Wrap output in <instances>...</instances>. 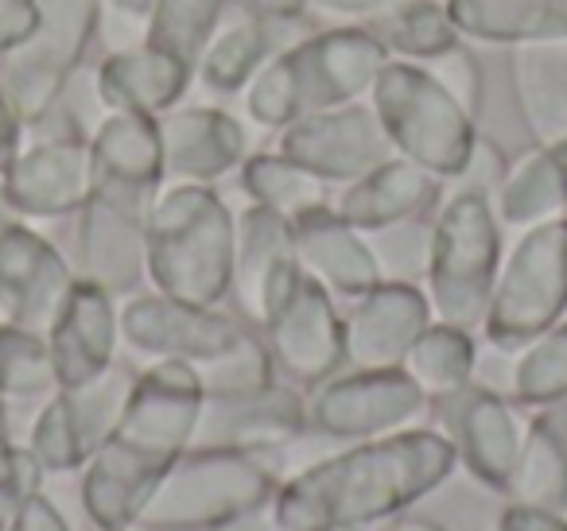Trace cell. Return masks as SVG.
I'll use <instances>...</instances> for the list:
<instances>
[{
    "instance_id": "6da1fadb",
    "label": "cell",
    "mask_w": 567,
    "mask_h": 531,
    "mask_svg": "<svg viewBox=\"0 0 567 531\" xmlns=\"http://www.w3.org/2000/svg\"><path fill=\"white\" fill-rule=\"evenodd\" d=\"M458 466L443 430L409 427L347 442V450L284 477L268 512L272 531H370L412 512Z\"/></svg>"
},
{
    "instance_id": "7a4b0ae2",
    "label": "cell",
    "mask_w": 567,
    "mask_h": 531,
    "mask_svg": "<svg viewBox=\"0 0 567 531\" xmlns=\"http://www.w3.org/2000/svg\"><path fill=\"white\" fill-rule=\"evenodd\" d=\"M203 384L183 361H152L128 392L113 435L82 466V508L97 531L136 528L159 477L190 450Z\"/></svg>"
},
{
    "instance_id": "3957f363",
    "label": "cell",
    "mask_w": 567,
    "mask_h": 531,
    "mask_svg": "<svg viewBox=\"0 0 567 531\" xmlns=\"http://www.w3.org/2000/svg\"><path fill=\"white\" fill-rule=\"evenodd\" d=\"M237 218L206 183H167L148 210V280L179 303L221 306L234 288Z\"/></svg>"
},
{
    "instance_id": "277c9868",
    "label": "cell",
    "mask_w": 567,
    "mask_h": 531,
    "mask_svg": "<svg viewBox=\"0 0 567 531\" xmlns=\"http://www.w3.org/2000/svg\"><path fill=\"white\" fill-rule=\"evenodd\" d=\"M385 63L389 51L370 28H331L308 35L252 74L245 113L265 128H284L311 113L339 110L370 94Z\"/></svg>"
},
{
    "instance_id": "5b68a950",
    "label": "cell",
    "mask_w": 567,
    "mask_h": 531,
    "mask_svg": "<svg viewBox=\"0 0 567 531\" xmlns=\"http://www.w3.org/2000/svg\"><path fill=\"white\" fill-rule=\"evenodd\" d=\"M280 489V473L265 454L187 450L144 500L136 528L144 531H218L265 512Z\"/></svg>"
},
{
    "instance_id": "8992f818",
    "label": "cell",
    "mask_w": 567,
    "mask_h": 531,
    "mask_svg": "<svg viewBox=\"0 0 567 531\" xmlns=\"http://www.w3.org/2000/svg\"><path fill=\"white\" fill-rule=\"evenodd\" d=\"M497 272H502V218L494 210V198L458 187L432 221V260L424 275L432 314L451 326L482 330Z\"/></svg>"
},
{
    "instance_id": "52a82bcc",
    "label": "cell",
    "mask_w": 567,
    "mask_h": 531,
    "mask_svg": "<svg viewBox=\"0 0 567 531\" xmlns=\"http://www.w3.org/2000/svg\"><path fill=\"white\" fill-rule=\"evenodd\" d=\"M370 105L396 156L412 159L443 183L463 171L478 144L474 113H466L424 63L389 59L370 86Z\"/></svg>"
},
{
    "instance_id": "ba28073f",
    "label": "cell",
    "mask_w": 567,
    "mask_h": 531,
    "mask_svg": "<svg viewBox=\"0 0 567 531\" xmlns=\"http://www.w3.org/2000/svg\"><path fill=\"white\" fill-rule=\"evenodd\" d=\"M567 314V218L528 226L502 260L482 334L505 353H520L533 337Z\"/></svg>"
},
{
    "instance_id": "9c48e42d",
    "label": "cell",
    "mask_w": 567,
    "mask_h": 531,
    "mask_svg": "<svg viewBox=\"0 0 567 531\" xmlns=\"http://www.w3.org/2000/svg\"><path fill=\"white\" fill-rule=\"evenodd\" d=\"M35 28L0 66V86L20 121H40L63 97L102 20V0H35Z\"/></svg>"
},
{
    "instance_id": "30bf717a",
    "label": "cell",
    "mask_w": 567,
    "mask_h": 531,
    "mask_svg": "<svg viewBox=\"0 0 567 531\" xmlns=\"http://www.w3.org/2000/svg\"><path fill=\"white\" fill-rule=\"evenodd\" d=\"M156 190L117 179H94V190L79 210V280L97 283L113 299L136 291L148 275V210Z\"/></svg>"
},
{
    "instance_id": "8fae6325",
    "label": "cell",
    "mask_w": 567,
    "mask_h": 531,
    "mask_svg": "<svg viewBox=\"0 0 567 531\" xmlns=\"http://www.w3.org/2000/svg\"><path fill=\"white\" fill-rule=\"evenodd\" d=\"M427 407L432 399L404 368H347L311 388L308 430L334 442H365L416 427Z\"/></svg>"
},
{
    "instance_id": "7c38bea8",
    "label": "cell",
    "mask_w": 567,
    "mask_h": 531,
    "mask_svg": "<svg viewBox=\"0 0 567 531\" xmlns=\"http://www.w3.org/2000/svg\"><path fill=\"white\" fill-rule=\"evenodd\" d=\"M133 384L136 373L113 365L97 381L51 392L28 430V450L35 454V461L48 473H74L86 466L117 427Z\"/></svg>"
},
{
    "instance_id": "4fadbf2b",
    "label": "cell",
    "mask_w": 567,
    "mask_h": 531,
    "mask_svg": "<svg viewBox=\"0 0 567 531\" xmlns=\"http://www.w3.org/2000/svg\"><path fill=\"white\" fill-rule=\"evenodd\" d=\"M252 334L249 322L221 306L179 303L172 295H136L121 306V342L152 361H183L198 368L226 357Z\"/></svg>"
},
{
    "instance_id": "5bb4252c",
    "label": "cell",
    "mask_w": 567,
    "mask_h": 531,
    "mask_svg": "<svg viewBox=\"0 0 567 531\" xmlns=\"http://www.w3.org/2000/svg\"><path fill=\"white\" fill-rule=\"evenodd\" d=\"M276 152L284 159L300 164L303 171L319 175L323 183H342V187H350L365 171H373L389 156H396L373 105L358 102L284 125Z\"/></svg>"
},
{
    "instance_id": "9a60e30c",
    "label": "cell",
    "mask_w": 567,
    "mask_h": 531,
    "mask_svg": "<svg viewBox=\"0 0 567 531\" xmlns=\"http://www.w3.org/2000/svg\"><path fill=\"white\" fill-rule=\"evenodd\" d=\"M260 330H265L272 365L296 384L316 388L319 381H327L347 365L342 314L334 306V295L308 272L288 291V299L268 314Z\"/></svg>"
},
{
    "instance_id": "2e32d148",
    "label": "cell",
    "mask_w": 567,
    "mask_h": 531,
    "mask_svg": "<svg viewBox=\"0 0 567 531\" xmlns=\"http://www.w3.org/2000/svg\"><path fill=\"white\" fill-rule=\"evenodd\" d=\"M308 430V396L288 384H268L237 396H203L190 450L276 454Z\"/></svg>"
},
{
    "instance_id": "e0dca14e",
    "label": "cell",
    "mask_w": 567,
    "mask_h": 531,
    "mask_svg": "<svg viewBox=\"0 0 567 531\" xmlns=\"http://www.w3.org/2000/svg\"><path fill=\"white\" fill-rule=\"evenodd\" d=\"M79 283L74 264L24 218L0 229V314L12 326L48 334Z\"/></svg>"
},
{
    "instance_id": "ac0fdd59",
    "label": "cell",
    "mask_w": 567,
    "mask_h": 531,
    "mask_svg": "<svg viewBox=\"0 0 567 531\" xmlns=\"http://www.w3.org/2000/svg\"><path fill=\"white\" fill-rule=\"evenodd\" d=\"M435 412L466 473L486 489L505 492L525 442V423L517 419L509 399L471 381L466 388L435 399Z\"/></svg>"
},
{
    "instance_id": "d6986e66",
    "label": "cell",
    "mask_w": 567,
    "mask_h": 531,
    "mask_svg": "<svg viewBox=\"0 0 567 531\" xmlns=\"http://www.w3.org/2000/svg\"><path fill=\"white\" fill-rule=\"evenodd\" d=\"M4 195H9L17 218L51 221L79 214L94 190V167H90V144L79 136H59L17 148L12 159L0 167Z\"/></svg>"
},
{
    "instance_id": "ffe728a7",
    "label": "cell",
    "mask_w": 567,
    "mask_h": 531,
    "mask_svg": "<svg viewBox=\"0 0 567 531\" xmlns=\"http://www.w3.org/2000/svg\"><path fill=\"white\" fill-rule=\"evenodd\" d=\"M303 268L296 260L292 221L265 206L249 202L237 218V257H234V288L245 322L265 326L268 314L288 299V291L300 283Z\"/></svg>"
},
{
    "instance_id": "44dd1931",
    "label": "cell",
    "mask_w": 567,
    "mask_h": 531,
    "mask_svg": "<svg viewBox=\"0 0 567 531\" xmlns=\"http://www.w3.org/2000/svg\"><path fill=\"white\" fill-rule=\"evenodd\" d=\"M432 303L420 283H373L365 295L350 299L342 319L347 368H401L404 353L432 326Z\"/></svg>"
},
{
    "instance_id": "7402d4cb",
    "label": "cell",
    "mask_w": 567,
    "mask_h": 531,
    "mask_svg": "<svg viewBox=\"0 0 567 531\" xmlns=\"http://www.w3.org/2000/svg\"><path fill=\"white\" fill-rule=\"evenodd\" d=\"M43 337H48L59 388L97 381L105 368L117 365L121 311L110 291L79 280L71 295H66L59 319L51 322V330Z\"/></svg>"
},
{
    "instance_id": "603a6c76",
    "label": "cell",
    "mask_w": 567,
    "mask_h": 531,
    "mask_svg": "<svg viewBox=\"0 0 567 531\" xmlns=\"http://www.w3.org/2000/svg\"><path fill=\"white\" fill-rule=\"evenodd\" d=\"M159 144H164V179L206 183L229 175L245 164V128L226 110L190 105L159 117Z\"/></svg>"
},
{
    "instance_id": "cb8c5ba5",
    "label": "cell",
    "mask_w": 567,
    "mask_h": 531,
    "mask_svg": "<svg viewBox=\"0 0 567 531\" xmlns=\"http://www.w3.org/2000/svg\"><path fill=\"white\" fill-rule=\"evenodd\" d=\"M296 233V260L311 280L323 283L331 295L358 299L381 283V268L373 260V249L365 241L362 229L342 221L334 206H319V210L303 214L292 221Z\"/></svg>"
},
{
    "instance_id": "d4e9b609",
    "label": "cell",
    "mask_w": 567,
    "mask_h": 531,
    "mask_svg": "<svg viewBox=\"0 0 567 531\" xmlns=\"http://www.w3.org/2000/svg\"><path fill=\"white\" fill-rule=\"evenodd\" d=\"M440 187L443 179H435L432 171L416 167L412 159L389 156L385 164H378L342 190L334 214L362 233H370V229H385L396 226V221L424 218V210L440 202Z\"/></svg>"
},
{
    "instance_id": "484cf974",
    "label": "cell",
    "mask_w": 567,
    "mask_h": 531,
    "mask_svg": "<svg viewBox=\"0 0 567 531\" xmlns=\"http://www.w3.org/2000/svg\"><path fill=\"white\" fill-rule=\"evenodd\" d=\"M509 82L536 148L567 144V40L513 43Z\"/></svg>"
},
{
    "instance_id": "4316f807",
    "label": "cell",
    "mask_w": 567,
    "mask_h": 531,
    "mask_svg": "<svg viewBox=\"0 0 567 531\" xmlns=\"http://www.w3.org/2000/svg\"><path fill=\"white\" fill-rule=\"evenodd\" d=\"M195 66L183 63L179 55L156 48V43H141V48L113 51L97 71V97L105 110L121 113H148L159 117L167 113L187 90Z\"/></svg>"
},
{
    "instance_id": "83f0119b",
    "label": "cell",
    "mask_w": 567,
    "mask_h": 531,
    "mask_svg": "<svg viewBox=\"0 0 567 531\" xmlns=\"http://www.w3.org/2000/svg\"><path fill=\"white\" fill-rule=\"evenodd\" d=\"M505 497L567 516V399L540 404L533 423H525V442Z\"/></svg>"
},
{
    "instance_id": "f1b7e54d",
    "label": "cell",
    "mask_w": 567,
    "mask_h": 531,
    "mask_svg": "<svg viewBox=\"0 0 567 531\" xmlns=\"http://www.w3.org/2000/svg\"><path fill=\"white\" fill-rule=\"evenodd\" d=\"M94 179H117L133 187H164V144H159V117L148 113L113 110L86 136Z\"/></svg>"
},
{
    "instance_id": "f546056e",
    "label": "cell",
    "mask_w": 567,
    "mask_h": 531,
    "mask_svg": "<svg viewBox=\"0 0 567 531\" xmlns=\"http://www.w3.org/2000/svg\"><path fill=\"white\" fill-rule=\"evenodd\" d=\"M447 17L478 43L567 40V0H447Z\"/></svg>"
},
{
    "instance_id": "4dcf8cb0",
    "label": "cell",
    "mask_w": 567,
    "mask_h": 531,
    "mask_svg": "<svg viewBox=\"0 0 567 531\" xmlns=\"http://www.w3.org/2000/svg\"><path fill=\"white\" fill-rule=\"evenodd\" d=\"M494 210L505 226H540V221L564 218L567 210V144L536 148L505 171L494 195Z\"/></svg>"
},
{
    "instance_id": "1f68e13d",
    "label": "cell",
    "mask_w": 567,
    "mask_h": 531,
    "mask_svg": "<svg viewBox=\"0 0 567 531\" xmlns=\"http://www.w3.org/2000/svg\"><path fill=\"white\" fill-rule=\"evenodd\" d=\"M401 368L432 404L451 396V392L466 388V384L474 381V368H478L474 330L432 319V326H427L424 334L412 342V350L404 353Z\"/></svg>"
},
{
    "instance_id": "d6a6232c",
    "label": "cell",
    "mask_w": 567,
    "mask_h": 531,
    "mask_svg": "<svg viewBox=\"0 0 567 531\" xmlns=\"http://www.w3.org/2000/svg\"><path fill=\"white\" fill-rule=\"evenodd\" d=\"M370 32L389 55H401L409 63H427L458 43V28L451 24L447 4L435 0H393L389 9L370 17Z\"/></svg>"
},
{
    "instance_id": "836d02e7",
    "label": "cell",
    "mask_w": 567,
    "mask_h": 531,
    "mask_svg": "<svg viewBox=\"0 0 567 531\" xmlns=\"http://www.w3.org/2000/svg\"><path fill=\"white\" fill-rule=\"evenodd\" d=\"M241 187L265 210L280 214V218L296 221L303 214L319 210L327 202V183L319 175L303 171L300 164L284 159L280 152H265V156H249L241 164Z\"/></svg>"
},
{
    "instance_id": "e575fe53",
    "label": "cell",
    "mask_w": 567,
    "mask_h": 531,
    "mask_svg": "<svg viewBox=\"0 0 567 531\" xmlns=\"http://www.w3.org/2000/svg\"><path fill=\"white\" fill-rule=\"evenodd\" d=\"M268 59V20L241 17L229 28H214L206 40L203 55L195 63V74L218 94H234V90L249 86L252 74L265 66Z\"/></svg>"
},
{
    "instance_id": "d590c367",
    "label": "cell",
    "mask_w": 567,
    "mask_h": 531,
    "mask_svg": "<svg viewBox=\"0 0 567 531\" xmlns=\"http://www.w3.org/2000/svg\"><path fill=\"white\" fill-rule=\"evenodd\" d=\"M509 396L528 407L567 399V314L513 357Z\"/></svg>"
},
{
    "instance_id": "8d00e7d4",
    "label": "cell",
    "mask_w": 567,
    "mask_h": 531,
    "mask_svg": "<svg viewBox=\"0 0 567 531\" xmlns=\"http://www.w3.org/2000/svg\"><path fill=\"white\" fill-rule=\"evenodd\" d=\"M55 365H51L48 337L35 330L0 322V396L4 399H40L51 396Z\"/></svg>"
},
{
    "instance_id": "74e56055",
    "label": "cell",
    "mask_w": 567,
    "mask_h": 531,
    "mask_svg": "<svg viewBox=\"0 0 567 531\" xmlns=\"http://www.w3.org/2000/svg\"><path fill=\"white\" fill-rule=\"evenodd\" d=\"M221 4H226V0H156L148 43H156V48L172 51L183 63L195 66L206 40H210L214 28H218Z\"/></svg>"
},
{
    "instance_id": "f35d334b",
    "label": "cell",
    "mask_w": 567,
    "mask_h": 531,
    "mask_svg": "<svg viewBox=\"0 0 567 531\" xmlns=\"http://www.w3.org/2000/svg\"><path fill=\"white\" fill-rule=\"evenodd\" d=\"M365 241H370L373 260H378V268H381V280L424 283L427 260H432V226H427V221L409 218L385 229H370Z\"/></svg>"
},
{
    "instance_id": "ab89813d",
    "label": "cell",
    "mask_w": 567,
    "mask_h": 531,
    "mask_svg": "<svg viewBox=\"0 0 567 531\" xmlns=\"http://www.w3.org/2000/svg\"><path fill=\"white\" fill-rule=\"evenodd\" d=\"M195 376L203 384V396H237V392H257L276 384V365L268 345L257 334H249L226 357L210 361V365H198Z\"/></svg>"
},
{
    "instance_id": "60d3db41",
    "label": "cell",
    "mask_w": 567,
    "mask_h": 531,
    "mask_svg": "<svg viewBox=\"0 0 567 531\" xmlns=\"http://www.w3.org/2000/svg\"><path fill=\"white\" fill-rule=\"evenodd\" d=\"M424 66L432 71V79L440 82V86L447 90V94L455 97V102L463 105L466 113H478V102H482V74H478V63H474L471 51H466L463 43L447 48L443 55L427 59Z\"/></svg>"
},
{
    "instance_id": "b9f144b4",
    "label": "cell",
    "mask_w": 567,
    "mask_h": 531,
    "mask_svg": "<svg viewBox=\"0 0 567 531\" xmlns=\"http://www.w3.org/2000/svg\"><path fill=\"white\" fill-rule=\"evenodd\" d=\"M152 12H156V0H102L97 24H121L125 28V48H141V43H148Z\"/></svg>"
},
{
    "instance_id": "7bdbcfd3",
    "label": "cell",
    "mask_w": 567,
    "mask_h": 531,
    "mask_svg": "<svg viewBox=\"0 0 567 531\" xmlns=\"http://www.w3.org/2000/svg\"><path fill=\"white\" fill-rule=\"evenodd\" d=\"M455 179L463 190H482V195L494 198L497 187H502V179H505V159L494 152V144L478 140L471 152V159H466V167L455 175Z\"/></svg>"
},
{
    "instance_id": "ee69618b",
    "label": "cell",
    "mask_w": 567,
    "mask_h": 531,
    "mask_svg": "<svg viewBox=\"0 0 567 531\" xmlns=\"http://www.w3.org/2000/svg\"><path fill=\"white\" fill-rule=\"evenodd\" d=\"M494 531H567L564 512H548V508L517 504V500H505V508L497 512Z\"/></svg>"
},
{
    "instance_id": "f6af8a7d",
    "label": "cell",
    "mask_w": 567,
    "mask_h": 531,
    "mask_svg": "<svg viewBox=\"0 0 567 531\" xmlns=\"http://www.w3.org/2000/svg\"><path fill=\"white\" fill-rule=\"evenodd\" d=\"M35 17H40L35 0H0V55H9L32 35Z\"/></svg>"
},
{
    "instance_id": "bcb514c9",
    "label": "cell",
    "mask_w": 567,
    "mask_h": 531,
    "mask_svg": "<svg viewBox=\"0 0 567 531\" xmlns=\"http://www.w3.org/2000/svg\"><path fill=\"white\" fill-rule=\"evenodd\" d=\"M249 17L268 20V24H284V20H296L303 9H308V0H237Z\"/></svg>"
},
{
    "instance_id": "7dc6e473",
    "label": "cell",
    "mask_w": 567,
    "mask_h": 531,
    "mask_svg": "<svg viewBox=\"0 0 567 531\" xmlns=\"http://www.w3.org/2000/svg\"><path fill=\"white\" fill-rule=\"evenodd\" d=\"M308 4H316V9L327 12V17L354 20V17H378V12L389 9L393 0H308Z\"/></svg>"
},
{
    "instance_id": "c3c4849f",
    "label": "cell",
    "mask_w": 567,
    "mask_h": 531,
    "mask_svg": "<svg viewBox=\"0 0 567 531\" xmlns=\"http://www.w3.org/2000/svg\"><path fill=\"white\" fill-rule=\"evenodd\" d=\"M20 125H24V121L17 117L9 94H4V86H0V167L9 164L12 152L20 148Z\"/></svg>"
},
{
    "instance_id": "681fc988",
    "label": "cell",
    "mask_w": 567,
    "mask_h": 531,
    "mask_svg": "<svg viewBox=\"0 0 567 531\" xmlns=\"http://www.w3.org/2000/svg\"><path fill=\"white\" fill-rule=\"evenodd\" d=\"M389 531H447V528L435 523V520H427V516L404 512V516H396V520H389Z\"/></svg>"
},
{
    "instance_id": "f907efd6",
    "label": "cell",
    "mask_w": 567,
    "mask_h": 531,
    "mask_svg": "<svg viewBox=\"0 0 567 531\" xmlns=\"http://www.w3.org/2000/svg\"><path fill=\"white\" fill-rule=\"evenodd\" d=\"M17 508H20V500L0 497V531H17Z\"/></svg>"
},
{
    "instance_id": "816d5d0a",
    "label": "cell",
    "mask_w": 567,
    "mask_h": 531,
    "mask_svg": "<svg viewBox=\"0 0 567 531\" xmlns=\"http://www.w3.org/2000/svg\"><path fill=\"white\" fill-rule=\"evenodd\" d=\"M9 221H17V210H12L9 195H4V179H0V229L9 226Z\"/></svg>"
},
{
    "instance_id": "f5cc1de1",
    "label": "cell",
    "mask_w": 567,
    "mask_h": 531,
    "mask_svg": "<svg viewBox=\"0 0 567 531\" xmlns=\"http://www.w3.org/2000/svg\"><path fill=\"white\" fill-rule=\"evenodd\" d=\"M4 407H9V399H4V396H0V419H4Z\"/></svg>"
},
{
    "instance_id": "db71d44e",
    "label": "cell",
    "mask_w": 567,
    "mask_h": 531,
    "mask_svg": "<svg viewBox=\"0 0 567 531\" xmlns=\"http://www.w3.org/2000/svg\"><path fill=\"white\" fill-rule=\"evenodd\" d=\"M0 322H9V319H4V314H0Z\"/></svg>"
},
{
    "instance_id": "11a10c76",
    "label": "cell",
    "mask_w": 567,
    "mask_h": 531,
    "mask_svg": "<svg viewBox=\"0 0 567 531\" xmlns=\"http://www.w3.org/2000/svg\"><path fill=\"white\" fill-rule=\"evenodd\" d=\"M128 531H133V528H128Z\"/></svg>"
}]
</instances>
